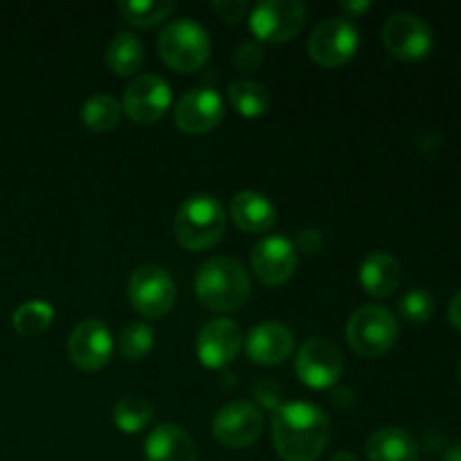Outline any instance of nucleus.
<instances>
[{
    "instance_id": "1",
    "label": "nucleus",
    "mask_w": 461,
    "mask_h": 461,
    "mask_svg": "<svg viewBox=\"0 0 461 461\" xmlns=\"http://www.w3.org/2000/svg\"><path fill=\"white\" fill-rule=\"evenodd\" d=\"M331 439V419L306 401L279 403L273 414V444L284 461H315Z\"/></svg>"
},
{
    "instance_id": "2",
    "label": "nucleus",
    "mask_w": 461,
    "mask_h": 461,
    "mask_svg": "<svg viewBox=\"0 0 461 461\" xmlns=\"http://www.w3.org/2000/svg\"><path fill=\"white\" fill-rule=\"evenodd\" d=\"M196 295L207 309H241L250 297V275L241 261L232 257H212L198 268L194 277Z\"/></svg>"
},
{
    "instance_id": "3",
    "label": "nucleus",
    "mask_w": 461,
    "mask_h": 461,
    "mask_svg": "<svg viewBox=\"0 0 461 461\" xmlns=\"http://www.w3.org/2000/svg\"><path fill=\"white\" fill-rule=\"evenodd\" d=\"M228 214L221 201L210 194H194L180 203L174 216V234L187 250H205L221 241Z\"/></svg>"
},
{
    "instance_id": "4",
    "label": "nucleus",
    "mask_w": 461,
    "mask_h": 461,
    "mask_svg": "<svg viewBox=\"0 0 461 461\" xmlns=\"http://www.w3.org/2000/svg\"><path fill=\"white\" fill-rule=\"evenodd\" d=\"M347 340L356 354L376 358L390 351L399 340V320L381 304H365L349 315Z\"/></svg>"
},
{
    "instance_id": "5",
    "label": "nucleus",
    "mask_w": 461,
    "mask_h": 461,
    "mask_svg": "<svg viewBox=\"0 0 461 461\" xmlns=\"http://www.w3.org/2000/svg\"><path fill=\"white\" fill-rule=\"evenodd\" d=\"M160 57L178 72H192L207 61L212 50L210 34L194 18H176L167 23L158 36Z\"/></svg>"
},
{
    "instance_id": "6",
    "label": "nucleus",
    "mask_w": 461,
    "mask_h": 461,
    "mask_svg": "<svg viewBox=\"0 0 461 461\" xmlns=\"http://www.w3.org/2000/svg\"><path fill=\"white\" fill-rule=\"evenodd\" d=\"M360 43L358 27L347 16H327L309 36V54L320 66H342L356 54Z\"/></svg>"
},
{
    "instance_id": "7",
    "label": "nucleus",
    "mask_w": 461,
    "mask_h": 461,
    "mask_svg": "<svg viewBox=\"0 0 461 461\" xmlns=\"http://www.w3.org/2000/svg\"><path fill=\"white\" fill-rule=\"evenodd\" d=\"M345 360H342L340 347L333 340L322 336H313L302 342L295 356V372L304 385L324 390L333 387L342 376Z\"/></svg>"
},
{
    "instance_id": "8",
    "label": "nucleus",
    "mask_w": 461,
    "mask_h": 461,
    "mask_svg": "<svg viewBox=\"0 0 461 461\" xmlns=\"http://www.w3.org/2000/svg\"><path fill=\"white\" fill-rule=\"evenodd\" d=\"M129 300L144 318H160L174 306L176 284L158 264H142L129 279Z\"/></svg>"
},
{
    "instance_id": "9",
    "label": "nucleus",
    "mask_w": 461,
    "mask_h": 461,
    "mask_svg": "<svg viewBox=\"0 0 461 461\" xmlns=\"http://www.w3.org/2000/svg\"><path fill=\"white\" fill-rule=\"evenodd\" d=\"M304 21L306 7L300 0H261L248 18L252 34L273 43L291 41L304 27Z\"/></svg>"
},
{
    "instance_id": "10",
    "label": "nucleus",
    "mask_w": 461,
    "mask_h": 461,
    "mask_svg": "<svg viewBox=\"0 0 461 461\" xmlns=\"http://www.w3.org/2000/svg\"><path fill=\"white\" fill-rule=\"evenodd\" d=\"M264 430V412L250 401H230L212 419L216 441L228 448H243L259 439Z\"/></svg>"
},
{
    "instance_id": "11",
    "label": "nucleus",
    "mask_w": 461,
    "mask_h": 461,
    "mask_svg": "<svg viewBox=\"0 0 461 461\" xmlns=\"http://www.w3.org/2000/svg\"><path fill=\"white\" fill-rule=\"evenodd\" d=\"M383 43L396 59L419 61L428 57L435 43L432 27L421 16L410 12H399L387 18L383 27Z\"/></svg>"
},
{
    "instance_id": "12",
    "label": "nucleus",
    "mask_w": 461,
    "mask_h": 461,
    "mask_svg": "<svg viewBox=\"0 0 461 461\" xmlns=\"http://www.w3.org/2000/svg\"><path fill=\"white\" fill-rule=\"evenodd\" d=\"M171 104V86L160 75H140L126 86L122 111L140 124H151Z\"/></svg>"
},
{
    "instance_id": "13",
    "label": "nucleus",
    "mask_w": 461,
    "mask_h": 461,
    "mask_svg": "<svg viewBox=\"0 0 461 461\" xmlns=\"http://www.w3.org/2000/svg\"><path fill=\"white\" fill-rule=\"evenodd\" d=\"M68 356L84 372L106 367L113 356V336L102 320H84L68 338Z\"/></svg>"
},
{
    "instance_id": "14",
    "label": "nucleus",
    "mask_w": 461,
    "mask_h": 461,
    "mask_svg": "<svg viewBox=\"0 0 461 461\" xmlns=\"http://www.w3.org/2000/svg\"><path fill=\"white\" fill-rule=\"evenodd\" d=\"M243 333L230 318H214L203 324L196 340V354L205 367L219 369L232 363L241 351Z\"/></svg>"
},
{
    "instance_id": "15",
    "label": "nucleus",
    "mask_w": 461,
    "mask_h": 461,
    "mask_svg": "<svg viewBox=\"0 0 461 461\" xmlns=\"http://www.w3.org/2000/svg\"><path fill=\"white\" fill-rule=\"evenodd\" d=\"M250 261L252 270L261 282L268 284V286H277L295 273L297 248L284 234H270L252 248Z\"/></svg>"
},
{
    "instance_id": "16",
    "label": "nucleus",
    "mask_w": 461,
    "mask_h": 461,
    "mask_svg": "<svg viewBox=\"0 0 461 461\" xmlns=\"http://www.w3.org/2000/svg\"><path fill=\"white\" fill-rule=\"evenodd\" d=\"M223 99L214 88H194L176 102L174 120L187 133H205L223 120Z\"/></svg>"
},
{
    "instance_id": "17",
    "label": "nucleus",
    "mask_w": 461,
    "mask_h": 461,
    "mask_svg": "<svg viewBox=\"0 0 461 461\" xmlns=\"http://www.w3.org/2000/svg\"><path fill=\"white\" fill-rule=\"evenodd\" d=\"M295 336L291 329L282 322H259L250 329L246 340V351L255 363L259 365H279L293 354Z\"/></svg>"
},
{
    "instance_id": "18",
    "label": "nucleus",
    "mask_w": 461,
    "mask_h": 461,
    "mask_svg": "<svg viewBox=\"0 0 461 461\" xmlns=\"http://www.w3.org/2000/svg\"><path fill=\"white\" fill-rule=\"evenodd\" d=\"M144 455L147 461H198L196 441L176 423H160L153 428L144 444Z\"/></svg>"
},
{
    "instance_id": "19",
    "label": "nucleus",
    "mask_w": 461,
    "mask_h": 461,
    "mask_svg": "<svg viewBox=\"0 0 461 461\" xmlns=\"http://www.w3.org/2000/svg\"><path fill=\"white\" fill-rule=\"evenodd\" d=\"M230 216L246 232H266L277 221V207L268 196L255 189H243L234 194L230 203Z\"/></svg>"
},
{
    "instance_id": "20",
    "label": "nucleus",
    "mask_w": 461,
    "mask_h": 461,
    "mask_svg": "<svg viewBox=\"0 0 461 461\" xmlns=\"http://www.w3.org/2000/svg\"><path fill=\"white\" fill-rule=\"evenodd\" d=\"M401 277V264L396 257L390 252H372L365 257L363 266H360V284L365 291L374 297H387L399 288Z\"/></svg>"
},
{
    "instance_id": "21",
    "label": "nucleus",
    "mask_w": 461,
    "mask_h": 461,
    "mask_svg": "<svg viewBox=\"0 0 461 461\" xmlns=\"http://www.w3.org/2000/svg\"><path fill=\"white\" fill-rule=\"evenodd\" d=\"M369 461H417L419 444L403 428H381L367 439Z\"/></svg>"
},
{
    "instance_id": "22",
    "label": "nucleus",
    "mask_w": 461,
    "mask_h": 461,
    "mask_svg": "<svg viewBox=\"0 0 461 461\" xmlns=\"http://www.w3.org/2000/svg\"><path fill=\"white\" fill-rule=\"evenodd\" d=\"M144 61V45L133 32H120L106 48V63L115 75H133Z\"/></svg>"
},
{
    "instance_id": "23",
    "label": "nucleus",
    "mask_w": 461,
    "mask_h": 461,
    "mask_svg": "<svg viewBox=\"0 0 461 461\" xmlns=\"http://www.w3.org/2000/svg\"><path fill=\"white\" fill-rule=\"evenodd\" d=\"M230 104L246 117H259L268 111L270 93L264 84L252 79H237L228 88Z\"/></svg>"
},
{
    "instance_id": "24",
    "label": "nucleus",
    "mask_w": 461,
    "mask_h": 461,
    "mask_svg": "<svg viewBox=\"0 0 461 461\" xmlns=\"http://www.w3.org/2000/svg\"><path fill=\"white\" fill-rule=\"evenodd\" d=\"M156 417V410L149 403L144 396H122L115 403V410H113V419H115V426L120 428L126 435H135V432L144 430L149 423Z\"/></svg>"
},
{
    "instance_id": "25",
    "label": "nucleus",
    "mask_w": 461,
    "mask_h": 461,
    "mask_svg": "<svg viewBox=\"0 0 461 461\" xmlns=\"http://www.w3.org/2000/svg\"><path fill=\"white\" fill-rule=\"evenodd\" d=\"M122 104L108 93H95L81 106V120L93 131H111L120 122Z\"/></svg>"
},
{
    "instance_id": "26",
    "label": "nucleus",
    "mask_w": 461,
    "mask_h": 461,
    "mask_svg": "<svg viewBox=\"0 0 461 461\" xmlns=\"http://www.w3.org/2000/svg\"><path fill=\"white\" fill-rule=\"evenodd\" d=\"M153 340H156V329L149 322H129L120 331V338H117V349L124 356L126 360L135 363V360H142L144 356L151 351Z\"/></svg>"
},
{
    "instance_id": "27",
    "label": "nucleus",
    "mask_w": 461,
    "mask_h": 461,
    "mask_svg": "<svg viewBox=\"0 0 461 461\" xmlns=\"http://www.w3.org/2000/svg\"><path fill=\"white\" fill-rule=\"evenodd\" d=\"M14 329L23 336H39L45 329L52 324L54 309L50 302L43 300H30L23 302L16 311H14Z\"/></svg>"
},
{
    "instance_id": "28",
    "label": "nucleus",
    "mask_w": 461,
    "mask_h": 461,
    "mask_svg": "<svg viewBox=\"0 0 461 461\" xmlns=\"http://www.w3.org/2000/svg\"><path fill=\"white\" fill-rule=\"evenodd\" d=\"M176 5L171 0H126L120 3V14L124 21L138 27H151L165 21Z\"/></svg>"
},
{
    "instance_id": "29",
    "label": "nucleus",
    "mask_w": 461,
    "mask_h": 461,
    "mask_svg": "<svg viewBox=\"0 0 461 461\" xmlns=\"http://www.w3.org/2000/svg\"><path fill=\"white\" fill-rule=\"evenodd\" d=\"M399 311L408 322L423 324L435 313V297L426 288H410L399 300Z\"/></svg>"
},
{
    "instance_id": "30",
    "label": "nucleus",
    "mask_w": 461,
    "mask_h": 461,
    "mask_svg": "<svg viewBox=\"0 0 461 461\" xmlns=\"http://www.w3.org/2000/svg\"><path fill=\"white\" fill-rule=\"evenodd\" d=\"M234 63H237L239 70L252 72L264 63V50L257 41H246V43L239 45L237 54H234Z\"/></svg>"
},
{
    "instance_id": "31",
    "label": "nucleus",
    "mask_w": 461,
    "mask_h": 461,
    "mask_svg": "<svg viewBox=\"0 0 461 461\" xmlns=\"http://www.w3.org/2000/svg\"><path fill=\"white\" fill-rule=\"evenodd\" d=\"M214 9L221 14V18H225L228 23H237L246 16L248 3L246 0H216Z\"/></svg>"
},
{
    "instance_id": "32",
    "label": "nucleus",
    "mask_w": 461,
    "mask_h": 461,
    "mask_svg": "<svg viewBox=\"0 0 461 461\" xmlns=\"http://www.w3.org/2000/svg\"><path fill=\"white\" fill-rule=\"evenodd\" d=\"M322 243H324L322 232L315 228H309V230H302V232L297 234L295 248H300L304 255H315V252H320Z\"/></svg>"
},
{
    "instance_id": "33",
    "label": "nucleus",
    "mask_w": 461,
    "mask_h": 461,
    "mask_svg": "<svg viewBox=\"0 0 461 461\" xmlns=\"http://www.w3.org/2000/svg\"><path fill=\"white\" fill-rule=\"evenodd\" d=\"M354 401L356 394L349 387H338V390L333 392V403L340 405V408H349V405H354Z\"/></svg>"
},
{
    "instance_id": "34",
    "label": "nucleus",
    "mask_w": 461,
    "mask_h": 461,
    "mask_svg": "<svg viewBox=\"0 0 461 461\" xmlns=\"http://www.w3.org/2000/svg\"><path fill=\"white\" fill-rule=\"evenodd\" d=\"M448 318H450V324H453L455 329H459V331H461V291L453 297V300H450Z\"/></svg>"
},
{
    "instance_id": "35",
    "label": "nucleus",
    "mask_w": 461,
    "mask_h": 461,
    "mask_svg": "<svg viewBox=\"0 0 461 461\" xmlns=\"http://www.w3.org/2000/svg\"><path fill=\"white\" fill-rule=\"evenodd\" d=\"M340 7L345 9V12H349V14H363V12H367L369 9V3L367 0H342L340 3Z\"/></svg>"
},
{
    "instance_id": "36",
    "label": "nucleus",
    "mask_w": 461,
    "mask_h": 461,
    "mask_svg": "<svg viewBox=\"0 0 461 461\" xmlns=\"http://www.w3.org/2000/svg\"><path fill=\"white\" fill-rule=\"evenodd\" d=\"M444 461H461V441H457V444H453L446 450Z\"/></svg>"
},
{
    "instance_id": "37",
    "label": "nucleus",
    "mask_w": 461,
    "mask_h": 461,
    "mask_svg": "<svg viewBox=\"0 0 461 461\" xmlns=\"http://www.w3.org/2000/svg\"><path fill=\"white\" fill-rule=\"evenodd\" d=\"M329 461H358V457L351 453H347V450H342V453H336Z\"/></svg>"
},
{
    "instance_id": "38",
    "label": "nucleus",
    "mask_w": 461,
    "mask_h": 461,
    "mask_svg": "<svg viewBox=\"0 0 461 461\" xmlns=\"http://www.w3.org/2000/svg\"><path fill=\"white\" fill-rule=\"evenodd\" d=\"M459 376H461V360H459Z\"/></svg>"
}]
</instances>
